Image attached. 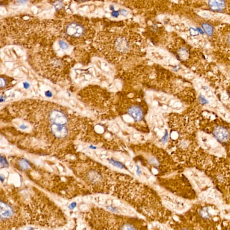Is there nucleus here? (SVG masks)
Wrapping results in <instances>:
<instances>
[{"label": "nucleus", "mask_w": 230, "mask_h": 230, "mask_svg": "<svg viewBox=\"0 0 230 230\" xmlns=\"http://www.w3.org/2000/svg\"><path fill=\"white\" fill-rule=\"evenodd\" d=\"M11 117L28 122L37 131L57 140H63L81 129L82 118L53 102L26 100L12 103L4 109Z\"/></svg>", "instance_id": "f257e3e1"}, {"label": "nucleus", "mask_w": 230, "mask_h": 230, "mask_svg": "<svg viewBox=\"0 0 230 230\" xmlns=\"http://www.w3.org/2000/svg\"><path fill=\"white\" fill-rule=\"evenodd\" d=\"M112 193L127 202L149 221L163 223L170 216V212L164 207L154 190L128 175L115 173Z\"/></svg>", "instance_id": "f03ea898"}, {"label": "nucleus", "mask_w": 230, "mask_h": 230, "mask_svg": "<svg viewBox=\"0 0 230 230\" xmlns=\"http://www.w3.org/2000/svg\"><path fill=\"white\" fill-rule=\"evenodd\" d=\"M97 49L105 59L119 63L139 57L144 52L142 39L128 32H109L99 36L96 41Z\"/></svg>", "instance_id": "7ed1b4c3"}, {"label": "nucleus", "mask_w": 230, "mask_h": 230, "mask_svg": "<svg viewBox=\"0 0 230 230\" xmlns=\"http://www.w3.org/2000/svg\"><path fill=\"white\" fill-rule=\"evenodd\" d=\"M135 147L138 149V151L135 150L138 152L137 157L144 165L153 167L158 171L160 176L173 172L174 161L166 151L150 144Z\"/></svg>", "instance_id": "20e7f679"}, {"label": "nucleus", "mask_w": 230, "mask_h": 230, "mask_svg": "<svg viewBox=\"0 0 230 230\" xmlns=\"http://www.w3.org/2000/svg\"><path fill=\"white\" fill-rule=\"evenodd\" d=\"M50 52L44 50L35 56L36 70L43 76L51 80L60 82L66 77L69 69V62L57 57Z\"/></svg>", "instance_id": "39448f33"}, {"label": "nucleus", "mask_w": 230, "mask_h": 230, "mask_svg": "<svg viewBox=\"0 0 230 230\" xmlns=\"http://www.w3.org/2000/svg\"><path fill=\"white\" fill-rule=\"evenodd\" d=\"M86 89L90 94L89 96L80 94V96L87 98L82 99V101L91 110L99 114L104 115L111 110L112 99L109 93L98 87L86 88Z\"/></svg>", "instance_id": "423d86ee"}, {"label": "nucleus", "mask_w": 230, "mask_h": 230, "mask_svg": "<svg viewBox=\"0 0 230 230\" xmlns=\"http://www.w3.org/2000/svg\"><path fill=\"white\" fill-rule=\"evenodd\" d=\"M125 110L135 120L137 121H142L144 118L146 110L143 102L133 101L128 102Z\"/></svg>", "instance_id": "0eeeda50"}, {"label": "nucleus", "mask_w": 230, "mask_h": 230, "mask_svg": "<svg viewBox=\"0 0 230 230\" xmlns=\"http://www.w3.org/2000/svg\"><path fill=\"white\" fill-rule=\"evenodd\" d=\"M85 29L84 26L77 22H73L67 25L65 33L67 37L80 38L84 36Z\"/></svg>", "instance_id": "6e6552de"}, {"label": "nucleus", "mask_w": 230, "mask_h": 230, "mask_svg": "<svg viewBox=\"0 0 230 230\" xmlns=\"http://www.w3.org/2000/svg\"><path fill=\"white\" fill-rule=\"evenodd\" d=\"M15 212L14 208L9 203L5 201L1 200V222L5 223V221H9L15 216Z\"/></svg>", "instance_id": "1a4fd4ad"}, {"label": "nucleus", "mask_w": 230, "mask_h": 230, "mask_svg": "<svg viewBox=\"0 0 230 230\" xmlns=\"http://www.w3.org/2000/svg\"><path fill=\"white\" fill-rule=\"evenodd\" d=\"M213 134L217 140L221 143H227L230 138L228 130L222 126H217L214 128Z\"/></svg>", "instance_id": "9d476101"}, {"label": "nucleus", "mask_w": 230, "mask_h": 230, "mask_svg": "<svg viewBox=\"0 0 230 230\" xmlns=\"http://www.w3.org/2000/svg\"><path fill=\"white\" fill-rule=\"evenodd\" d=\"M210 7L215 10H220L224 6V3L222 0H209V2Z\"/></svg>", "instance_id": "9b49d317"}, {"label": "nucleus", "mask_w": 230, "mask_h": 230, "mask_svg": "<svg viewBox=\"0 0 230 230\" xmlns=\"http://www.w3.org/2000/svg\"><path fill=\"white\" fill-rule=\"evenodd\" d=\"M202 27H203L205 33H206L208 35L211 36L212 35L213 33V29L211 25L207 24H204L202 25Z\"/></svg>", "instance_id": "f8f14e48"}, {"label": "nucleus", "mask_w": 230, "mask_h": 230, "mask_svg": "<svg viewBox=\"0 0 230 230\" xmlns=\"http://www.w3.org/2000/svg\"><path fill=\"white\" fill-rule=\"evenodd\" d=\"M59 44H60L61 48H62L63 49H66L68 47V46H67V44L65 42L63 41V40H60L59 41Z\"/></svg>", "instance_id": "ddd939ff"}, {"label": "nucleus", "mask_w": 230, "mask_h": 230, "mask_svg": "<svg viewBox=\"0 0 230 230\" xmlns=\"http://www.w3.org/2000/svg\"><path fill=\"white\" fill-rule=\"evenodd\" d=\"M54 6L55 8H56L57 10H60L61 8L62 7V3L60 1H58L54 3Z\"/></svg>", "instance_id": "4468645a"}, {"label": "nucleus", "mask_w": 230, "mask_h": 230, "mask_svg": "<svg viewBox=\"0 0 230 230\" xmlns=\"http://www.w3.org/2000/svg\"><path fill=\"white\" fill-rule=\"evenodd\" d=\"M200 102H202V103H205L206 102H207L206 100L205 99L203 98V97H201V98L200 99Z\"/></svg>", "instance_id": "2eb2a0df"}, {"label": "nucleus", "mask_w": 230, "mask_h": 230, "mask_svg": "<svg viewBox=\"0 0 230 230\" xmlns=\"http://www.w3.org/2000/svg\"><path fill=\"white\" fill-rule=\"evenodd\" d=\"M27 1V0H18V2L19 3H23L26 2Z\"/></svg>", "instance_id": "dca6fc26"}, {"label": "nucleus", "mask_w": 230, "mask_h": 230, "mask_svg": "<svg viewBox=\"0 0 230 230\" xmlns=\"http://www.w3.org/2000/svg\"><path fill=\"white\" fill-rule=\"evenodd\" d=\"M79 1H86V0H79Z\"/></svg>", "instance_id": "f3484780"}]
</instances>
